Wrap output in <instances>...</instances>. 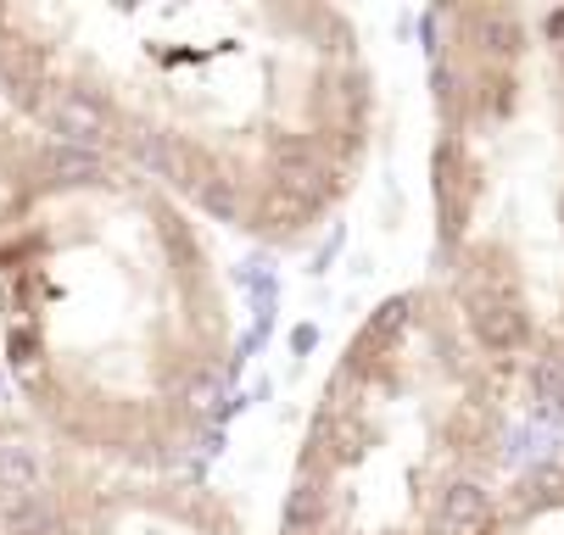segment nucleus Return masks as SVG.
Segmentation results:
<instances>
[{"mask_svg":"<svg viewBox=\"0 0 564 535\" xmlns=\"http://www.w3.org/2000/svg\"><path fill=\"white\" fill-rule=\"evenodd\" d=\"M57 162V145L34 134L28 123H17L12 112H0V234H7L12 212L23 207V196L39 184V173Z\"/></svg>","mask_w":564,"mask_h":535,"instance_id":"0eeeda50","label":"nucleus"},{"mask_svg":"<svg viewBox=\"0 0 564 535\" xmlns=\"http://www.w3.org/2000/svg\"><path fill=\"white\" fill-rule=\"evenodd\" d=\"M476 535H564V452L514 474Z\"/></svg>","mask_w":564,"mask_h":535,"instance_id":"423d86ee","label":"nucleus"},{"mask_svg":"<svg viewBox=\"0 0 564 535\" xmlns=\"http://www.w3.org/2000/svg\"><path fill=\"white\" fill-rule=\"evenodd\" d=\"M0 101L57 151L291 252L363 184L381 73L358 17L319 0H62L0 7Z\"/></svg>","mask_w":564,"mask_h":535,"instance_id":"f257e3e1","label":"nucleus"},{"mask_svg":"<svg viewBox=\"0 0 564 535\" xmlns=\"http://www.w3.org/2000/svg\"><path fill=\"white\" fill-rule=\"evenodd\" d=\"M431 290L514 413L564 418V7H436Z\"/></svg>","mask_w":564,"mask_h":535,"instance_id":"7ed1b4c3","label":"nucleus"},{"mask_svg":"<svg viewBox=\"0 0 564 535\" xmlns=\"http://www.w3.org/2000/svg\"><path fill=\"white\" fill-rule=\"evenodd\" d=\"M514 402L419 279L319 379L274 535H476L508 485Z\"/></svg>","mask_w":564,"mask_h":535,"instance_id":"20e7f679","label":"nucleus"},{"mask_svg":"<svg viewBox=\"0 0 564 535\" xmlns=\"http://www.w3.org/2000/svg\"><path fill=\"white\" fill-rule=\"evenodd\" d=\"M7 535H252L241 508L196 474L101 469L51 452Z\"/></svg>","mask_w":564,"mask_h":535,"instance_id":"39448f33","label":"nucleus"},{"mask_svg":"<svg viewBox=\"0 0 564 535\" xmlns=\"http://www.w3.org/2000/svg\"><path fill=\"white\" fill-rule=\"evenodd\" d=\"M0 374L62 452L184 469L235 379V307L202 223L146 179L57 151L0 234Z\"/></svg>","mask_w":564,"mask_h":535,"instance_id":"f03ea898","label":"nucleus"}]
</instances>
